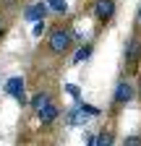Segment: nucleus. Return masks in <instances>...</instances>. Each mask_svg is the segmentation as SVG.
<instances>
[{
  "instance_id": "nucleus-1",
  "label": "nucleus",
  "mask_w": 141,
  "mask_h": 146,
  "mask_svg": "<svg viewBox=\"0 0 141 146\" xmlns=\"http://www.w3.org/2000/svg\"><path fill=\"white\" fill-rule=\"evenodd\" d=\"M123 60H126V70H128V73H136V70H138V65H141V36H138V34H133L131 39L126 42Z\"/></svg>"
},
{
  "instance_id": "nucleus-2",
  "label": "nucleus",
  "mask_w": 141,
  "mask_h": 146,
  "mask_svg": "<svg viewBox=\"0 0 141 146\" xmlns=\"http://www.w3.org/2000/svg\"><path fill=\"white\" fill-rule=\"evenodd\" d=\"M47 44H50V52L63 55V52H65L70 44H73V31H70V29H63V26L52 29V31H50V39H47Z\"/></svg>"
},
{
  "instance_id": "nucleus-3",
  "label": "nucleus",
  "mask_w": 141,
  "mask_h": 146,
  "mask_svg": "<svg viewBox=\"0 0 141 146\" xmlns=\"http://www.w3.org/2000/svg\"><path fill=\"white\" fill-rule=\"evenodd\" d=\"M131 99H133V86H131V81L120 78L118 86H115V94H112V104L115 107H123V104H128Z\"/></svg>"
},
{
  "instance_id": "nucleus-4",
  "label": "nucleus",
  "mask_w": 141,
  "mask_h": 146,
  "mask_svg": "<svg viewBox=\"0 0 141 146\" xmlns=\"http://www.w3.org/2000/svg\"><path fill=\"white\" fill-rule=\"evenodd\" d=\"M94 16L99 24H107L115 16V0H94Z\"/></svg>"
},
{
  "instance_id": "nucleus-5",
  "label": "nucleus",
  "mask_w": 141,
  "mask_h": 146,
  "mask_svg": "<svg viewBox=\"0 0 141 146\" xmlns=\"http://www.w3.org/2000/svg\"><path fill=\"white\" fill-rule=\"evenodd\" d=\"M5 91L16 99V102H21L24 104V78H19V76H13V78H8V84H5Z\"/></svg>"
},
{
  "instance_id": "nucleus-6",
  "label": "nucleus",
  "mask_w": 141,
  "mask_h": 146,
  "mask_svg": "<svg viewBox=\"0 0 141 146\" xmlns=\"http://www.w3.org/2000/svg\"><path fill=\"white\" fill-rule=\"evenodd\" d=\"M47 3H34V5H29L26 11H24V18L26 21H45V16H47Z\"/></svg>"
},
{
  "instance_id": "nucleus-7",
  "label": "nucleus",
  "mask_w": 141,
  "mask_h": 146,
  "mask_svg": "<svg viewBox=\"0 0 141 146\" xmlns=\"http://www.w3.org/2000/svg\"><path fill=\"white\" fill-rule=\"evenodd\" d=\"M89 117H92V115H86L81 107H76L73 112H68L65 120H68V125H86V120H89Z\"/></svg>"
},
{
  "instance_id": "nucleus-8",
  "label": "nucleus",
  "mask_w": 141,
  "mask_h": 146,
  "mask_svg": "<svg viewBox=\"0 0 141 146\" xmlns=\"http://www.w3.org/2000/svg\"><path fill=\"white\" fill-rule=\"evenodd\" d=\"M55 117H58V107L52 104V102H50L47 107H42V110H39V120H42L45 125H50V123L55 120Z\"/></svg>"
},
{
  "instance_id": "nucleus-9",
  "label": "nucleus",
  "mask_w": 141,
  "mask_h": 146,
  "mask_svg": "<svg viewBox=\"0 0 141 146\" xmlns=\"http://www.w3.org/2000/svg\"><path fill=\"white\" fill-rule=\"evenodd\" d=\"M50 102H52V97L47 94V91H39V94H34V97H31V107L37 110V112H39L42 107H47Z\"/></svg>"
},
{
  "instance_id": "nucleus-10",
  "label": "nucleus",
  "mask_w": 141,
  "mask_h": 146,
  "mask_svg": "<svg viewBox=\"0 0 141 146\" xmlns=\"http://www.w3.org/2000/svg\"><path fill=\"white\" fill-rule=\"evenodd\" d=\"M92 55V44H84L81 50H76V55H73V65H78V63H84L86 58Z\"/></svg>"
},
{
  "instance_id": "nucleus-11",
  "label": "nucleus",
  "mask_w": 141,
  "mask_h": 146,
  "mask_svg": "<svg viewBox=\"0 0 141 146\" xmlns=\"http://www.w3.org/2000/svg\"><path fill=\"white\" fill-rule=\"evenodd\" d=\"M112 141H115V138H112L110 131H102V133L97 136V146H112Z\"/></svg>"
},
{
  "instance_id": "nucleus-12",
  "label": "nucleus",
  "mask_w": 141,
  "mask_h": 146,
  "mask_svg": "<svg viewBox=\"0 0 141 146\" xmlns=\"http://www.w3.org/2000/svg\"><path fill=\"white\" fill-rule=\"evenodd\" d=\"M47 5L55 11V13H65L68 11V3H65V0H47Z\"/></svg>"
},
{
  "instance_id": "nucleus-13",
  "label": "nucleus",
  "mask_w": 141,
  "mask_h": 146,
  "mask_svg": "<svg viewBox=\"0 0 141 146\" xmlns=\"http://www.w3.org/2000/svg\"><path fill=\"white\" fill-rule=\"evenodd\" d=\"M78 107L84 110V112H86V115H92V117H97V115H99V107H94V104H86V102H81Z\"/></svg>"
},
{
  "instance_id": "nucleus-14",
  "label": "nucleus",
  "mask_w": 141,
  "mask_h": 146,
  "mask_svg": "<svg viewBox=\"0 0 141 146\" xmlns=\"http://www.w3.org/2000/svg\"><path fill=\"white\" fill-rule=\"evenodd\" d=\"M123 146H141V136H126L123 138Z\"/></svg>"
},
{
  "instance_id": "nucleus-15",
  "label": "nucleus",
  "mask_w": 141,
  "mask_h": 146,
  "mask_svg": "<svg viewBox=\"0 0 141 146\" xmlns=\"http://www.w3.org/2000/svg\"><path fill=\"white\" fill-rule=\"evenodd\" d=\"M34 36H42L45 34V21H37V24H34V31H31Z\"/></svg>"
},
{
  "instance_id": "nucleus-16",
  "label": "nucleus",
  "mask_w": 141,
  "mask_h": 146,
  "mask_svg": "<svg viewBox=\"0 0 141 146\" xmlns=\"http://www.w3.org/2000/svg\"><path fill=\"white\" fill-rule=\"evenodd\" d=\"M65 91H68L70 97H76V99H78V86H73V84H68V86H65Z\"/></svg>"
},
{
  "instance_id": "nucleus-17",
  "label": "nucleus",
  "mask_w": 141,
  "mask_h": 146,
  "mask_svg": "<svg viewBox=\"0 0 141 146\" xmlns=\"http://www.w3.org/2000/svg\"><path fill=\"white\" fill-rule=\"evenodd\" d=\"M136 21H138V26H141V5H138V13H136Z\"/></svg>"
},
{
  "instance_id": "nucleus-18",
  "label": "nucleus",
  "mask_w": 141,
  "mask_h": 146,
  "mask_svg": "<svg viewBox=\"0 0 141 146\" xmlns=\"http://www.w3.org/2000/svg\"><path fill=\"white\" fill-rule=\"evenodd\" d=\"M138 91H141V81H138Z\"/></svg>"
}]
</instances>
